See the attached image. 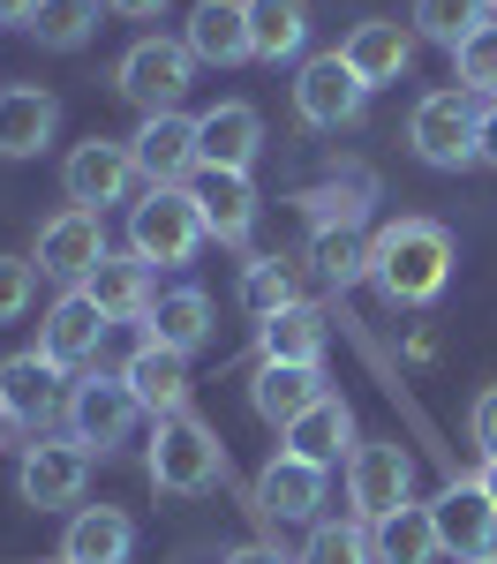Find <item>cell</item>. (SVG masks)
I'll return each instance as SVG.
<instances>
[{
    "label": "cell",
    "instance_id": "obj_1",
    "mask_svg": "<svg viewBox=\"0 0 497 564\" xmlns=\"http://www.w3.org/2000/svg\"><path fill=\"white\" fill-rule=\"evenodd\" d=\"M369 279H377V294L392 308L437 302L445 279H452V234L437 218H400V226H385V234L369 241Z\"/></svg>",
    "mask_w": 497,
    "mask_h": 564
},
{
    "label": "cell",
    "instance_id": "obj_2",
    "mask_svg": "<svg viewBox=\"0 0 497 564\" xmlns=\"http://www.w3.org/2000/svg\"><path fill=\"white\" fill-rule=\"evenodd\" d=\"M143 467H151V489H166V497H204L212 481H226V444L196 414H166Z\"/></svg>",
    "mask_w": 497,
    "mask_h": 564
},
{
    "label": "cell",
    "instance_id": "obj_3",
    "mask_svg": "<svg viewBox=\"0 0 497 564\" xmlns=\"http://www.w3.org/2000/svg\"><path fill=\"white\" fill-rule=\"evenodd\" d=\"M188 76H196V53L181 39H136L121 53V68H114V90L143 106V113H181V98H188Z\"/></svg>",
    "mask_w": 497,
    "mask_h": 564
},
{
    "label": "cell",
    "instance_id": "obj_4",
    "mask_svg": "<svg viewBox=\"0 0 497 564\" xmlns=\"http://www.w3.org/2000/svg\"><path fill=\"white\" fill-rule=\"evenodd\" d=\"M129 249L143 263H188L204 249V218L188 204V188H143V204L129 212Z\"/></svg>",
    "mask_w": 497,
    "mask_h": 564
},
{
    "label": "cell",
    "instance_id": "obj_5",
    "mask_svg": "<svg viewBox=\"0 0 497 564\" xmlns=\"http://www.w3.org/2000/svg\"><path fill=\"white\" fill-rule=\"evenodd\" d=\"M475 106H467V90H430L422 106H414V121H407V143H414V159L422 166H445V174H460V166H475Z\"/></svg>",
    "mask_w": 497,
    "mask_h": 564
},
{
    "label": "cell",
    "instance_id": "obj_6",
    "mask_svg": "<svg viewBox=\"0 0 497 564\" xmlns=\"http://www.w3.org/2000/svg\"><path fill=\"white\" fill-rule=\"evenodd\" d=\"M136 422H143V399L129 391V377H90V384L68 391V430H76V444L84 452H121L136 436Z\"/></svg>",
    "mask_w": 497,
    "mask_h": 564
},
{
    "label": "cell",
    "instance_id": "obj_7",
    "mask_svg": "<svg viewBox=\"0 0 497 564\" xmlns=\"http://www.w3.org/2000/svg\"><path fill=\"white\" fill-rule=\"evenodd\" d=\"M347 505H355V520H385V512L414 505V459H407L392 436L347 452Z\"/></svg>",
    "mask_w": 497,
    "mask_h": 564
},
{
    "label": "cell",
    "instance_id": "obj_8",
    "mask_svg": "<svg viewBox=\"0 0 497 564\" xmlns=\"http://www.w3.org/2000/svg\"><path fill=\"white\" fill-rule=\"evenodd\" d=\"M61 181H68V204H84V212H106V204H129V188H136L143 174H136V151H129V143H106V135H90V143H76V151H68Z\"/></svg>",
    "mask_w": 497,
    "mask_h": 564
},
{
    "label": "cell",
    "instance_id": "obj_9",
    "mask_svg": "<svg viewBox=\"0 0 497 564\" xmlns=\"http://www.w3.org/2000/svg\"><path fill=\"white\" fill-rule=\"evenodd\" d=\"M361 98H369V84H361L355 68H347L339 53H316L310 68H302V84H294V113H302L310 129H355Z\"/></svg>",
    "mask_w": 497,
    "mask_h": 564
},
{
    "label": "cell",
    "instance_id": "obj_10",
    "mask_svg": "<svg viewBox=\"0 0 497 564\" xmlns=\"http://www.w3.org/2000/svg\"><path fill=\"white\" fill-rule=\"evenodd\" d=\"M61 377H68V369H53L45 354H8V361H0V406H8V422H23L31 436H39L45 422H61V414H68Z\"/></svg>",
    "mask_w": 497,
    "mask_h": 564
},
{
    "label": "cell",
    "instance_id": "obj_11",
    "mask_svg": "<svg viewBox=\"0 0 497 564\" xmlns=\"http://www.w3.org/2000/svg\"><path fill=\"white\" fill-rule=\"evenodd\" d=\"M106 308L90 302L84 286H68L61 302L45 308V324H39V354L53 361V369H84V361H98V347H106Z\"/></svg>",
    "mask_w": 497,
    "mask_h": 564
},
{
    "label": "cell",
    "instance_id": "obj_12",
    "mask_svg": "<svg viewBox=\"0 0 497 564\" xmlns=\"http://www.w3.org/2000/svg\"><path fill=\"white\" fill-rule=\"evenodd\" d=\"M98 263H106V226H98V212L68 204L61 218H45V226H39V271H45V279L84 286Z\"/></svg>",
    "mask_w": 497,
    "mask_h": 564
},
{
    "label": "cell",
    "instance_id": "obj_13",
    "mask_svg": "<svg viewBox=\"0 0 497 564\" xmlns=\"http://www.w3.org/2000/svg\"><path fill=\"white\" fill-rule=\"evenodd\" d=\"M181 188H188V204H196V218H204V234H212V241H226V249H241V241H249V226H257V188H249V174L196 166Z\"/></svg>",
    "mask_w": 497,
    "mask_h": 564
},
{
    "label": "cell",
    "instance_id": "obj_14",
    "mask_svg": "<svg viewBox=\"0 0 497 564\" xmlns=\"http://www.w3.org/2000/svg\"><path fill=\"white\" fill-rule=\"evenodd\" d=\"M129 151H136V174L151 181V188H181V181L196 174V121L188 113H143Z\"/></svg>",
    "mask_w": 497,
    "mask_h": 564
},
{
    "label": "cell",
    "instance_id": "obj_15",
    "mask_svg": "<svg viewBox=\"0 0 497 564\" xmlns=\"http://www.w3.org/2000/svg\"><path fill=\"white\" fill-rule=\"evenodd\" d=\"M90 481V452L84 444H31L23 452V467H15V489H23V505H39V512H61V505H76Z\"/></svg>",
    "mask_w": 497,
    "mask_h": 564
},
{
    "label": "cell",
    "instance_id": "obj_16",
    "mask_svg": "<svg viewBox=\"0 0 497 564\" xmlns=\"http://www.w3.org/2000/svg\"><path fill=\"white\" fill-rule=\"evenodd\" d=\"M249 505H257V520H316V505H324V467L294 459V452H271L257 489H249Z\"/></svg>",
    "mask_w": 497,
    "mask_h": 564
},
{
    "label": "cell",
    "instance_id": "obj_17",
    "mask_svg": "<svg viewBox=\"0 0 497 564\" xmlns=\"http://www.w3.org/2000/svg\"><path fill=\"white\" fill-rule=\"evenodd\" d=\"M430 512H437V542H445L460 564H475V557L497 550V505L483 497V481H452Z\"/></svg>",
    "mask_w": 497,
    "mask_h": 564
},
{
    "label": "cell",
    "instance_id": "obj_18",
    "mask_svg": "<svg viewBox=\"0 0 497 564\" xmlns=\"http://www.w3.org/2000/svg\"><path fill=\"white\" fill-rule=\"evenodd\" d=\"M249 399H257V414H264L271 430H294L316 399H324V369L316 361H257Z\"/></svg>",
    "mask_w": 497,
    "mask_h": 564
},
{
    "label": "cell",
    "instance_id": "obj_19",
    "mask_svg": "<svg viewBox=\"0 0 497 564\" xmlns=\"http://www.w3.org/2000/svg\"><path fill=\"white\" fill-rule=\"evenodd\" d=\"M264 151V121L257 106H212L196 121V166H219V174H249Z\"/></svg>",
    "mask_w": 497,
    "mask_h": 564
},
{
    "label": "cell",
    "instance_id": "obj_20",
    "mask_svg": "<svg viewBox=\"0 0 497 564\" xmlns=\"http://www.w3.org/2000/svg\"><path fill=\"white\" fill-rule=\"evenodd\" d=\"M61 129V98L39 84H8L0 90V159H39Z\"/></svg>",
    "mask_w": 497,
    "mask_h": 564
},
{
    "label": "cell",
    "instance_id": "obj_21",
    "mask_svg": "<svg viewBox=\"0 0 497 564\" xmlns=\"http://www.w3.org/2000/svg\"><path fill=\"white\" fill-rule=\"evenodd\" d=\"M339 61H347L369 90H377V84H400L407 68H414V31L385 23V15H377V23H355L347 45H339Z\"/></svg>",
    "mask_w": 497,
    "mask_h": 564
},
{
    "label": "cell",
    "instance_id": "obj_22",
    "mask_svg": "<svg viewBox=\"0 0 497 564\" xmlns=\"http://www.w3.org/2000/svg\"><path fill=\"white\" fill-rule=\"evenodd\" d=\"M84 294L106 308V324H143V316L159 308V294H151V263L136 257V249H129V257H106V263H98V271L84 279Z\"/></svg>",
    "mask_w": 497,
    "mask_h": 564
},
{
    "label": "cell",
    "instance_id": "obj_23",
    "mask_svg": "<svg viewBox=\"0 0 497 564\" xmlns=\"http://www.w3.org/2000/svg\"><path fill=\"white\" fill-rule=\"evenodd\" d=\"M188 53L204 61V68H234V61H249V0H196V15H188Z\"/></svg>",
    "mask_w": 497,
    "mask_h": 564
},
{
    "label": "cell",
    "instance_id": "obj_24",
    "mask_svg": "<svg viewBox=\"0 0 497 564\" xmlns=\"http://www.w3.org/2000/svg\"><path fill=\"white\" fill-rule=\"evenodd\" d=\"M121 377H129V391L143 399V414H159V422H166V414H188V354L151 347V339H143V347L129 354Z\"/></svg>",
    "mask_w": 497,
    "mask_h": 564
},
{
    "label": "cell",
    "instance_id": "obj_25",
    "mask_svg": "<svg viewBox=\"0 0 497 564\" xmlns=\"http://www.w3.org/2000/svg\"><path fill=\"white\" fill-rule=\"evenodd\" d=\"M129 542H136L129 512L84 505V512L68 520V534H61V564H129Z\"/></svg>",
    "mask_w": 497,
    "mask_h": 564
},
{
    "label": "cell",
    "instance_id": "obj_26",
    "mask_svg": "<svg viewBox=\"0 0 497 564\" xmlns=\"http://www.w3.org/2000/svg\"><path fill=\"white\" fill-rule=\"evenodd\" d=\"M369 550L377 564H437V512L430 505H400V512H385V520H369Z\"/></svg>",
    "mask_w": 497,
    "mask_h": 564
},
{
    "label": "cell",
    "instance_id": "obj_27",
    "mask_svg": "<svg viewBox=\"0 0 497 564\" xmlns=\"http://www.w3.org/2000/svg\"><path fill=\"white\" fill-rule=\"evenodd\" d=\"M287 452H294V459H310V467H332L339 452H355V414H347V399H339V391H324L310 414L287 430Z\"/></svg>",
    "mask_w": 497,
    "mask_h": 564
},
{
    "label": "cell",
    "instance_id": "obj_28",
    "mask_svg": "<svg viewBox=\"0 0 497 564\" xmlns=\"http://www.w3.org/2000/svg\"><path fill=\"white\" fill-rule=\"evenodd\" d=\"M143 339H151V347H174V354H196L204 339H212V302H204L196 286L159 294V308L143 316Z\"/></svg>",
    "mask_w": 497,
    "mask_h": 564
},
{
    "label": "cell",
    "instance_id": "obj_29",
    "mask_svg": "<svg viewBox=\"0 0 497 564\" xmlns=\"http://www.w3.org/2000/svg\"><path fill=\"white\" fill-rule=\"evenodd\" d=\"M310 39V0H249V61H294Z\"/></svg>",
    "mask_w": 497,
    "mask_h": 564
},
{
    "label": "cell",
    "instance_id": "obj_30",
    "mask_svg": "<svg viewBox=\"0 0 497 564\" xmlns=\"http://www.w3.org/2000/svg\"><path fill=\"white\" fill-rule=\"evenodd\" d=\"M257 354H264V361H324V316H316L310 302L264 316V324H257Z\"/></svg>",
    "mask_w": 497,
    "mask_h": 564
},
{
    "label": "cell",
    "instance_id": "obj_31",
    "mask_svg": "<svg viewBox=\"0 0 497 564\" xmlns=\"http://www.w3.org/2000/svg\"><path fill=\"white\" fill-rule=\"evenodd\" d=\"M31 31H39L45 53H76V45H90V31H98V0H39Z\"/></svg>",
    "mask_w": 497,
    "mask_h": 564
},
{
    "label": "cell",
    "instance_id": "obj_32",
    "mask_svg": "<svg viewBox=\"0 0 497 564\" xmlns=\"http://www.w3.org/2000/svg\"><path fill=\"white\" fill-rule=\"evenodd\" d=\"M294 564H377V550H369V520H316Z\"/></svg>",
    "mask_w": 497,
    "mask_h": 564
},
{
    "label": "cell",
    "instance_id": "obj_33",
    "mask_svg": "<svg viewBox=\"0 0 497 564\" xmlns=\"http://www.w3.org/2000/svg\"><path fill=\"white\" fill-rule=\"evenodd\" d=\"M316 271H324V286H355V279H369V249H361L355 226H324L310 241Z\"/></svg>",
    "mask_w": 497,
    "mask_h": 564
},
{
    "label": "cell",
    "instance_id": "obj_34",
    "mask_svg": "<svg viewBox=\"0 0 497 564\" xmlns=\"http://www.w3.org/2000/svg\"><path fill=\"white\" fill-rule=\"evenodd\" d=\"M452 68H460L467 98H497V23H475L467 39L452 45Z\"/></svg>",
    "mask_w": 497,
    "mask_h": 564
},
{
    "label": "cell",
    "instance_id": "obj_35",
    "mask_svg": "<svg viewBox=\"0 0 497 564\" xmlns=\"http://www.w3.org/2000/svg\"><path fill=\"white\" fill-rule=\"evenodd\" d=\"M475 23H490V0H414V31L437 45H460Z\"/></svg>",
    "mask_w": 497,
    "mask_h": 564
},
{
    "label": "cell",
    "instance_id": "obj_36",
    "mask_svg": "<svg viewBox=\"0 0 497 564\" xmlns=\"http://www.w3.org/2000/svg\"><path fill=\"white\" fill-rule=\"evenodd\" d=\"M241 302H249V316L264 324V316H279V308H294V271L279 257H257L249 271H241Z\"/></svg>",
    "mask_w": 497,
    "mask_h": 564
},
{
    "label": "cell",
    "instance_id": "obj_37",
    "mask_svg": "<svg viewBox=\"0 0 497 564\" xmlns=\"http://www.w3.org/2000/svg\"><path fill=\"white\" fill-rule=\"evenodd\" d=\"M31 294H39V263L0 257V324H15V316L31 308Z\"/></svg>",
    "mask_w": 497,
    "mask_h": 564
},
{
    "label": "cell",
    "instance_id": "obj_38",
    "mask_svg": "<svg viewBox=\"0 0 497 564\" xmlns=\"http://www.w3.org/2000/svg\"><path fill=\"white\" fill-rule=\"evenodd\" d=\"M467 430H475V452L483 459H497V384L475 399V414H467Z\"/></svg>",
    "mask_w": 497,
    "mask_h": 564
},
{
    "label": "cell",
    "instance_id": "obj_39",
    "mask_svg": "<svg viewBox=\"0 0 497 564\" xmlns=\"http://www.w3.org/2000/svg\"><path fill=\"white\" fill-rule=\"evenodd\" d=\"M475 159H483V166H497V98L483 106V121H475Z\"/></svg>",
    "mask_w": 497,
    "mask_h": 564
},
{
    "label": "cell",
    "instance_id": "obj_40",
    "mask_svg": "<svg viewBox=\"0 0 497 564\" xmlns=\"http://www.w3.org/2000/svg\"><path fill=\"white\" fill-rule=\"evenodd\" d=\"M31 15H39V0H0V23H15V31H31Z\"/></svg>",
    "mask_w": 497,
    "mask_h": 564
},
{
    "label": "cell",
    "instance_id": "obj_41",
    "mask_svg": "<svg viewBox=\"0 0 497 564\" xmlns=\"http://www.w3.org/2000/svg\"><path fill=\"white\" fill-rule=\"evenodd\" d=\"M226 564H287V557H279V550H264V542H241Z\"/></svg>",
    "mask_w": 497,
    "mask_h": 564
},
{
    "label": "cell",
    "instance_id": "obj_42",
    "mask_svg": "<svg viewBox=\"0 0 497 564\" xmlns=\"http://www.w3.org/2000/svg\"><path fill=\"white\" fill-rule=\"evenodd\" d=\"M106 8H114V15H159L166 0H106Z\"/></svg>",
    "mask_w": 497,
    "mask_h": 564
},
{
    "label": "cell",
    "instance_id": "obj_43",
    "mask_svg": "<svg viewBox=\"0 0 497 564\" xmlns=\"http://www.w3.org/2000/svg\"><path fill=\"white\" fill-rule=\"evenodd\" d=\"M475 481H483V497L497 505V459H483V475H475Z\"/></svg>",
    "mask_w": 497,
    "mask_h": 564
},
{
    "label": "cell",
    "instance_id": "obj_44",
    "mask_svg": "<svg viewBox=\"0 0 497 564\" xmlns=\"http://www.w3.org/2000/svg\"><path fill=\"white\" fill-rule=\"evenodd\" d=\"M475 564H497V550H490V557H475Z\"/></svg>",
    "mask_w": 497,
    "mask_h": 564
},
{
    "label": "cell",
    "instance_id": "obj_45",
    "mask_svg": "<svg viewBox=\"0 0 497 564\" xmlns=\"http://www.w3.org/2000/svg\"><path fill=\"white\" fill-rule=\"evenodd\" d=\"M0 430H8V406H0Z\"/></svg>",
    "mask_w": 497,
    "mask_h": 564
},
{
    "label": "cell",
    "instance_id": "obj_46",
    "mask_svg": "<svg viewBox=\"0 0 497 564\" xmlns=\"http://www.w3.org/2000/svg\"><path fill=\"white\" fill-rule=\"evenodd\" d=\"M490 8H497V0H490Z\"/></svg>",
    "mask_w": 497,
    "mask_h": 564
}]
</instances>
